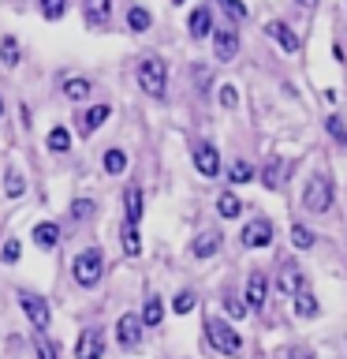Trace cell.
<instances>
[{
    "instance_id": "obj_1",
    "label": "cell",
    "mask_w": 347,
    "mask_h": 359,
    "mask_svg": "<svg viewBox=\"0 0 347 359\" xmlns=\"http://www.w3.org/2000/svg\"><path fill=\"white\" fill-rule=\"evenodd\" d=\"M71 277H75L78 288H94L97 280L105 277V255H101V247H86V251L75 255Z\"/></svg>"
},
{
    "instance_id": "obj_2",
    "label": "cell",
    "mask_w": 347,
    "mask_h": 359,
    "mask_svg": "<svg viewBox=\"0 0 347 359\" xmlns=\"http://www.w3.org/2000/svg\"><path fill=\"white\" fill-rule=\"evenodd\" d=\"M206 341L217 348L220 355H239V352H243L239 330H232L224 318H206Z\"/></svg>"
},
{
    "instance_id": "obj_3",
    "label": "cell",
    "mask_w": 347,
    "mask_h": 359,
    "mask_svg": "<svg viewBox=\"0 0 347 359\" xmlns=\"http://www.w3.org/2000/svg\"><path fill=\"white\" fill-rule=\"evenodd\" d=\"M139 90H146L150 97H164L168 67H164L161 56H146V60H139Z\"/></svg>"
},
{
    "instance_id": "obj_4",
    "label": "cell",
    "mask_w": 347,
    "mask_h": 359,
    "mask_svg": "<svg viewBox=\"0 0 347 359\" xmlns=\"http://www.w3.org/2000/svg\"><path fill=\"white\" fill-rule=\"evenodd\" d=\"M302 206L310 213H329L332 210V180L329 172H313L306 191H302Z\"/></svg>"
},
{
    "instance_id": "obj_5",
    "label": "cell",
    "mask_w": 347,
    "mask_h": 359,
    "mask_svg": "<svg viewBox=\"0 0 347 359\" xmlns=\"http://www.w3.org/2000/svg\"><path fill=\"white\" fill-rule=\"evenodd\" d=\"M19 307L34 322V330H38V333L49 330V303H45L38 292H19Z\"/></svg>"
},
{
    "instance_id": "obj_6",
    "label": "cell",
    "mask_w": 347,
    "mask_h": 359,
    "mask_svg": "<svg viewBox=\"0 0 347 359\" xmlns=\"http://www.w3.org/2000/svg\"><path fill=\"white\" fill-rule=\"evenodd\" d=\"M105 355V330L90 325V330L78 333V344H75V359H101Z\"/></svg>"
},
{
    "instance_id": "obj_7",
    "label": "cell",
    "mask_w": 347,
    "mask_h": 359,
    "mask_svg": "<svg viewBox=\"0 0 347 359\" xmlns=\"http://www.w3.org/2000/svg\"><path fill=\"white\" fill-rule=\"evenodd\" d=\"M239 240H243V247H250V251H254V247H269V243H273V221H269V217L246 221Z\"/></svg>"
},
{
    "instance_id": "obj_8",
    "label": "cell",
    "mask_w": 347,
    "mask_h": 359,
    "mask_svg": "<svg viewBox=\"0 0 347 359\" xmlns=\"http://www.w3.org/2000/svg\"><path fill=\"white\" fill-rule=\"evenodd\" d=\"M213 53H217V60H235V53H239V30L232 27H220V30H213Z\"/></svg>"
},
{
    "instance_id": "obj_9",
    "label": "cell",
    "mask_w": 347,
    "mask_h": 359,
    "mask_svg": "<svg viewBox=\"0 0 347 359\" xmlns=\"http://www.w3.org/2000/svg\"><path fill=\"white\" fill-rule=\"evenodd\" d=\"M142 318L139 314H120L116 318V341H120V348H139V341H142Z\"/></svg>"
},
{
    "instance_id": "obj_10",
    "label": "cell",
    "mask_w": 347,
    "mask_h": 359,
    "mask_svg": "<svg viewBox=\"0 0 347 359\" xmlns=\"http://www.w3.org/2000/svg\"><path fill=\"white\" fill-rule=\"evenodd\" d=\"M265 296H269V277L262 269H254V273L246 277V311H262Z\"/></svg>"
},
{
    "instance_id": "obj_11",
    "label": "cell",
    "mask_w": 347,
    "mask_h": 359,
    "mask_svg": "<svg viewBox=\"0 0 347 359\" xmlns=\"http://www.w3.org/2000/svg\"><path fill=\"white\" fill-rule=\"evenodd\" d=\"M276 288L284 292L288 299H295L302 288H306V280H302V269L295 266V262H284L280 266V277H276Z\"/></svg>"
},
{
    "instance_id": "obj_12",
    "label": "cell",
    "mask_w": 347,
    "mask_h": 359,
    "mask_svg": "<svg viewBox=\"0 0 347 359\" xmlns=\"http://www.w3.org/2000/svg\"><path fill=\"white\" fill-rule=\"evenodd\" d=\"M194 168H198V172L201 176H217L220 172V154H217V146H213V142H198L194 146Z\"/></svg>"
},
{
    "instance_id": "obj_13",
    "label": "cell",
    "mask_w": 347,
    "mask_h": 359,
    "mask_svg": "<svg viewBox=\"0 0 347 359\" xmlns=\"http://www.w3.org/2000/svg\"><path fill=\"white\" fill-rule=\"evenodd\" d=\"M108 105H94V109H86V112H78V135H83V139H90V135H94L101 123L108 120Z\"/></svg>"
},
{
    "instance_id": "obj_14",
    "label": "cell",
    "mask_w": 347,
    "mask_h": 359,
    "mask_svg": "<svg viewBox=\"0 0 347 359\" xmlns=\"http://www.w3.org/2000/svg\"><path fill=\"white\" fill-rule=\"evenodd\" d=\"M265 34H269V38H273V41L280 45V49H284V53H295V49H299V34L291 30L288 22H280V19H276V22H269Z\"/></svg>"
},
{
    "instance_id": "obj_15",
    "label": "cell",
    "mask_w": 347,
    "mask_h": 359,
    "mask_svg": "<svg viewBox=\"0 0 347 359\" xmlns=\"http://www.w3.org/2000/svg\"><path fill=\"white\" fill-rule=\"evenodd\" d=\"M187 27H190V38H209L213 34V15H209V8H194L190 11V19H187Z\"/></svg>"
},
{
    "instance_id": "obj_16",
    "label": "cell",
    "mask_w": 347,
    "mask_h": 359,
    "mask_svg": "<svg viewBox=\"0 0 347 359\" xmlns=\"http://www.w3.org/2000/svg\"><path fill=\"white\" fill-rule=\"evenodd\" d=\"M34 243H38L41 251H52V247L60 243V224H52V221L34 224Z\"/></svg>"
},
{
    "instance_id": "obj_17",
    "label": "cell",
    "mask_w": 347,
    "mask_h": 359,
    "mask_svg": "<svg viewBox=\"0 0 347 359\" xmlns=\"http://www.w3.org/2000/svg\"><path fill=\"white\" fill-rule=\"evenodd\" d=\"M108 15H112V0H86V22L90 27H108Z\"/></svg>"
},
{
    "instance_id": "obj_18",
    "label": "cell",
    "mask_w": 347,
    "mask_h": 359,
    "mask_svg": "<svg viewBox=\"0 0 347 359\" xmlns=\"http://www.w3.org/2000/svg\"><path fill=\"white\" fill-rule=\"evenodd\" d=\"M220 251V232H201L194 243H190V255L194 258H213Z\"/></svg>"
},
{
    "instance_id": "obj_19",
    "label": "cell",
    "mask_w": 347,
    "mask_h": 359,
    "mask_svg": "<svg viewBox=\"0 0 347 359\" xmlns=\"http://www.w3.org/2000/svg\"><path fill=\"white\" fill-rule=\"evenodd\" d=\"M262 184L269 187V191H276L280 184H284V157H269L265 161V168H262Z\"/></svg>"
},
{
    "instance_id": "obj_20",
    "label": "cell",
    "mask_w": 347,
    "mask_h": 359,
    "mask_svg": "<svg viewBox=\"0 0 347 359\" xmlns=\"http://www.w3.org/2000/svg\"><path fill=\"white\" fill-rule=\"evenodd\" d=\"M139 318H142L146 330H157V325H161V318H164V303H161V296H150V299H146Z\"/></svg>"
},
{
    "instance_id": "obj_21",
    "label": "cell",
    "mask_w": 347,
    "mask_h": 359,
    "mask_svg": "<svg viewBox=\"0 0 347 359\" xmlns=\"http://www.w3.org/2000/svg\"><path fill=\"white\" fill-rule=\"evenodd\" d=\"M123 206H127V221H123V224H134V229H139V221H142V191L139 187H127Z\"/></svg>"
},
{
    "instance_id": "obj_22",
    "label": "cell",
    "mask_w": 347,
    "mask_h": 359,
    "mask_svg": "<svg viewBox=\"0 0 347 359\" xmlns=\"http://www.w3.org/2000/svg\"><path fill=\"white\" fill-rule=\"evenodd\" d=\"M90 90H94V83L83 79V75H75V79H67V83H64V97L67 101H86Z\"/></svg>"
},
{
    "instance_id": "obj_23",
    "label": "cell",
    "mask_w": 347,
    "mask_h": 359,
    "mask_svg": "<svg viewBox=\"0 0 347 359\" xmlns=\"http://www.w3.org/2000/svg\"><path fill=\"white\" fill-rule=\"evenodd\" d=\"M217 213H220L224 221L239 217V213H243V202H239V195H232V191H224V195L217 198Z\"/></svg>"
},
{
    "instance_id": "obj_24",
    "label": "cell",
    "mask_w": 347,
    "mask_h": 359,
    "mask_svg": "<svg viewBox=\"0 0 347 359\" xmlns=\"http://www.w3.org/2000/svg\"><path fill=\"white\" fill-rule=\"evenodd\" d=\"M150 27H153V15H150L146 8H139V4H134V8L127 11V30H134V34H146Z\"/></svg>"
},
{
    "instance_id": "obj_25",
    "label": "cell",
    "mask_w": 347,
    "mask_h": 359,
    "mask_svg": "<svg viewBox=\"0 0 347 359\" xmlns=\"http://www.w3.org/2000/svg\"><path fill=\"white\" fill-rule=\"evenodd\" d=\"M120 243H123V255H142V240H139V229L134 224H123L120 229Z\"/></svg>"
},
{
    "instance_id": "obj_26",
    "label": "cell",
    "mask_w": 347,
    "mask_h": 359,
    "mask_svg": "<svg viewBox=\"0 0 347 359\" xmlns=\"http://www.w3.org/2000/svg\"><path fill=\"white\" fill-rule=\"evenodd\" d=\"M45 146H49L52 154H67V150H71V131H67V128H52L49 139H45Z\"/></svg>"
},
{
    "instance_id": "obj_27",
    "label": "cell",
    "mask_w": 347,
    "mask_h": 359,
    "mask_svg": "<svg viewBox=\"0 0 347 359\" xmlns=\"http://www.w3.org/2000/svg\"><path fill=\"white\" fill-rule=\"evenodd\" d=\"M22 191H27L22 172H19V168H8V172H4V195L8 198H22Z\"/></svg>"
},
{
    "instance_id": "obj_28",
    "label": "cell",
    "mask_w": 347,
    "mask_h": 359,
    "mask_svg": "<svg viewBox=\"0 0 347 359\" xmlns=\"http://www.w3.org/2000/svg\"><path fill=\"white\" fill-rule=\"evenodd\" d=\"M295 314H299V318H313V314H318V299H313L310 288H302L295 296Z\"/></svg>"
},
{
    "instance_id": "obj_29",
    "label": "cell",
    "mask_w": 347,
    "mask_h": 359,
    "mask_svg": "<svg viewBox=\"0 0 347 359\" xmlns=\"http://www.w3.org/2000/svg\"><path fill=\"white\" fill-rule=\"evenodd\" d=\"M19 56H22V53H19V41L8 34V38L0 41V64H4V67H15V64H19Z\"/></svg>"
},
{
    "instance_id": "obj_30",
    "label": "cell",
    "mask_w": 347,
    "mask_h": 359,
    "mask_svg": "<svg viewBox=\"0 0 347 359\" xmlns=\"http://www.w3.org/2000/svg\"><path fill=\"white\" fill-rule=\"evenodd\" d=\"M123 168H127V154L116 150V146H112V150H105V172H108V176H120Z\"/></svg>"
},
{
    "instance_id": "obj_31",
    "label": "cell",
    "mask_w": 347,
    "mask_h": 359,
    "mask_svg": "<svg viewBox=\"0 0 347 359\" xmlns=\"http://www.w3.org/2000/svg\"><path fill=\"white\" fill-rule=\"evenodd\" d=\"M217 4H220L224 15L232 19V27H239V22L246 19V4H243V0H217Z\"/></svg>"
},
{
    "instance_id": "obj_32",
    "label": "cell",
    "mask_w": 347,
    "mask_h": 359,
    "mask_svg": "<svg viewBox=\"0 0 347 359\" xmlns=\"http://www.w3.org/2000/svg\"><path fill=\"white\" fill-rule=\"evenodd\" d=\"M34 355H38V359H60V352H56V344H52L45 333L34 337Z\"/></svg>"
},
{
    "instance_id": "obj_33",
    "label": "cell",
    "mask_w": 347,
    "mask_h": 359,
    "mask_svg": "<svg viewBox=\"0 0 347 359\" xmlns=\"http://www.w3.org/2000/svg\"><path fill=\"white\" fill-rule=\"evenodd\" d=\"M291 243H295L299 251H310V247H313V232L306 229V224H291Z\"/></svg>"
},
{
    "instance_id": "obj_34",
    "label": "cell",
    "mask_w": 347,
    "mask_h": 359,
    "mask_svg": "<svg viewBox=\"0 0 347 359\" xmlns=\"http://www.w3.org/2000/svg\"><path fill=\"white\" fill-rule=\"evenodd\" d=\"M41 15L56 22V19H64L67 15V0H41Z\"/></svg>"
},
{
    "instance_id": "obj_35",
    "label": "cell",
    "mask_w": 347,
    "mask_h": 359,
    "mask_svg": "<svg viewBox=\"0 0 347 359\" xmlns=\"http://www.w3.org/2000/svg\"><path fill=\"white\" fill-rule=\"evenodd\" d=\"M94 213H97V206H94L90 198H75V202H71V217H75V221H90Z\"/></svg>"
},
{
    "instance_id": "obj_36",
    "label": "cell",
    "mask_w": 347,
    "mask_h": 359,
    "mask_svg": "<svg viewBox=\"0 0 347 359\" xmlns=\"http://www.w3.org/2000/svg\"><path fill=\"white\" fill-rule=\"evenodd\" d=\"M228 180H232V184H246V180H254V165L235 161V165L228 168Z\"/></svg>"
},
{
    "instance_id": "obj_37",
    "label": "cell",
    "mask_w": 347,
    "mask_h": 359,
    "mask_svg": "<svg viewBox=\"0 0 347 359\" xmlns=\"http://www.w3.org/2000/svg\"><path fill=\"white\" fill-rule=\"evenodd\" d=\"M172 311L176 314H190V311H194V292H179V296L172 299Z\"/></svg>"
},
{
    "instance_id": "obj_38",
    "label": "cell",
    "mask_w": 347,
    "mask_h": 359,
    "mask_svg": "<svg viewBox=\"0 0 347 359\" xmlns=\"http://www.w3.org/2000/svg\"><path fill=\"white\" fill-rule=\"evenodd\" d=\"M19 255H22L19 240H4V247H0V258H4L8 266H15V262H19Z\"/></svg>"
},
{
    "instance_id": "obj_39",
    "label": "cell",
    "mask_w": 347,
    "mask_h": 359,
    "mask_svg": "<svg viewBox=\"0 0 347 359\" xmlns=\"http://www.w3.org/2000/svg\"><path fill=\"white\" fill-rule=\"evenodd\" d=\"M224 311H228V318H243V314H246V303H239L235 296H224Z\"/></svg>"
},
{
    "instance_id": "obj_40",
    "label": "cell",
    "mask_w": 347,
    "mask_h": 359,
    "mask_svg": "<svg viewBox=\"0 0 347 359\" xmlns=\"http://www.w3.org/2000/svg\"><path fill=\"white\" fill-rule=\"evenodd\" d=\"M220 105L224 109H235V105H239V94H235V86L228 83V86H220Z\"/></svg>"
},
{
    "instance_id": "obj_41",
    "label": "cell",
    "mask_w": 347,
    "mask_h": 359,
    "mask_svg": "<svg viewBox=\"0 0 347 359\" xmlns=\"http://www.w3.org/2000/svg\"><path fill=\"white\" fill-rule=\"evenodd\" d=\"M329 135H332L336 142H344V146H347V128H344V123L336 120V116H329Z\"/></svg>"
},
{
    "instance_id": "obj_42",
    "label": "cell",
    "mask_w": 347,
    "mask_h": 359,
    "mask_svg": "<svg viewBox=\"0 0 347 359\" xmlns=\"http://www.w3.org/2000/svg\"><path fill=\"white\" fill-rule=\"evenodd\" d=\"M284 359H310L306 348H295V352H284Z\"/></svg>"
},
{
    "instance_id": "obj_43",
    "label": "cell",
    "mask_w": 347,
    "mask_h": 359,
    "mask_svg": "<svg viewBox=\"0 0 347 359\" xmlns=\"http://www.w3.org/2000/svg\"><path fill=\"white\" fill-rule=\"evenodd\" d=\"M299 4H302V8H313V4H318V0H299Z\"/></svg>"
},
{
    "instance_id": "obj_44",
    "label": "cell",
    "mask_w": 347,
    "mask_h": 359,
    "mask_svg": "<svg viewBox=\"0 0 347 359\" xmlns=\"http://www.w3.org/2000/svg\"><path fill=\"white\" fill-rule=\"evenodd\" d=\"M0 120H4V97H0Z\"/></svg>"
},
{
    "instance_id": "obj_45",
    "label": "cell",
    "mask_w": 347,
    "mask_h": 359,
    "mask_svg": "<svg viewBox=\"0 0 347 359\" xmlns=\"http://www.w3.org/2000/svg\"><path fill=\"white\" fill-rule=\"evenodd\" d=\"M176 4H183V0H176Z\"/></svg>"
}]
</instances>
